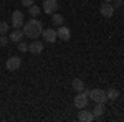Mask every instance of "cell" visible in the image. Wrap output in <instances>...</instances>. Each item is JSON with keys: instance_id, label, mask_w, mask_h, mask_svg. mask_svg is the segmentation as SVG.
<instances>
[{"instance_id": "1", "label": "cell", "mask_w": 124, "mask_h": 122, "mask_svg": "<svg viewBox=\"0 0 124 122\" xmlns=\"http://www.w3.org/2000/svg\"><path fill=\"white\" fill-rule=\"evenodd\" d=\"M43 31V25L38 18H30L27 23H23V33L31 40H37Z\"/></svg>"}, {"instance_id": "2", "label": "cell", "mask_w": 124, "mask_h": 122, "mask_svg": "<svg viewBox=\"0 0 124 122\" xmlns=\"http://www.w3.org/2000/svg\"><path fill=\"white\" fill-rule=\"evenodd\" d=\"M89 99H93V102H103V104H106L108 96H106V91H103V89H91V93H89Z\"/></svg>"}, {"instance_id": "3", "label": "cell", "mask_w": 124, "mask_h": 122, "mask_svg": "<svg viewBox=\"0 0 124 122\" xmlns=\"http://www.w3.org/2000/svg\"><path fill=\"white\" fill-rule=\"evenodd\" d=\"M88 102H89V97H88L83 91H81V93H78L76 97H75V101H73V104H75V107H76V109H86Z\"/></svg>"}, {"instance_id": "4", "label": "cell", "mask_w": 124, "mask_h": 122, "mask_svg": "<svg viewBox=\"0 0 124 122\" xmlns=\"http://www.w3.org/2000/svg\"><path fill=\"white\" fill-rule=\"evenodd\" d=\"M20 66H22V59L18 56H10L7 59V63H5V68H7V71H18Z\"/></svg>"}, {"instance_id": "5", "label": "cell", "mask_w": 124, "mask_h": 122, "mask_svg": "<svg viewBox=\"0 0 124 122\" xmlns=\"http://www.w3.org/2000/svg\"><path fill=\"white\" fill-rule=\"evenodd\" d=\"M41 36H43V40L46 41V43H51V45H55V41L58 40V35H56V30L53 28H46L41 31Z\"/></svg>"}, {"instance_id": "6", "label": "cell", "mask_w": 124, "mask_h": 122, "mask_svg": "<svg viewBox=\"0 0 124 122\" xmlns=\"http://www.w3.org/2000/svg\"><path fill=\"white\" fill-rule=\"evenodd\" d=\"M23 18H25V15L20 12V10H15L13 13H12V25H13V28H20V27H23Z\"/></svg>"}, {"instance_id": "7", "label": "cell", "mask_w": 124, "mask_h": 122, "mask_svg": "<svg viewBox=\"0 0 124 122\" xmlns=\"http://www.w3.org/2000/svg\"><path fill=\"white\" fill-rule=\"evenodd\" d=\"M99 12H101V15H103L104 18H111V17L114 15V7H113L109 2H103L101 7H99Z\"/></svg>"}, {"instance_id": "8", "label": "cell", "mask_w": 124, "mask_h": 122, "mask_svg": "<svg viewBox=\"0 0 124 122\" xmlns=\"http://www.w3.org/2000/svg\"><path fill=\"white\" fill-rule=\"evenodd\" d=\"M58 8V0H43V12L48 15H53Z\"/></svg>"}, {"instance_id": "9", "label": "cell", "mask_w": 124, "mask_h": 122, "mask_svg": "<svg viewBox=\"0 0 124 122\" xmlns=\"http://www.w3.org/2000/svg\"><path fill=\"white\" fill-rule=\"evenodd\" d=\"M56 35H58V38L60 40H63V41H68L70 38H71V30L68 28V27H60V28L56 30Z\"/></svg>"}, {"instance_id": "10", "label": "cell", "mask_w": 124, "mask_h": 122, "mask_svg": "<svg viewBox=\"0 0 124 122\" xmlns=\"http://www.w3.org/2000/svg\"><path fill=\"white\" fill-rule=\"evenodd\" d=\"M78 119H79L81 122H91V121H94V114L91 112V111L79 109V112H78Z\"/></svg>"}, {"instance_id": "11", "label": "cell", "mask_w": 124, "mask_h": 122, "mask_svg": "<svg viewBox=\"0 0 124 122\" xmlns=\"http://www.w3.org/2000/svg\"><path fill=\"white\" fill-rule=\"evenodd\" d=\"M23 36H25V33H23V30L20 28H13V31L10 33V41H13V43H18V41H22L23 40Z\"/></svg>"}, {"instance_id": "12", "label": "cell", "mask_w": 124, "mask_h": 122, "mask_svg": "<svg viewBox=\"0 0 124 122\" xmlns=\"http://www.w3.org/2000/svg\"><path fill=\"white\" fill-rule=\"evenodd\" d=\"M91 112L94 114V119H99V117H103L106 112V107H104V104L103 102H96V106L93 107V111Z\"/></svg>"}, {"instance_id": "13", "label": "cell", "mask_w": 124, "mask_h": 122, "mask_svg": "<svg viewBox=\"0 0 124 122\" xmlns=\"http://www.w3.org/2000/svg\"><path fill=\"white\" fill-rule=\"evenodd\" d=\"M43 48H45V46H43L40 41H31V43L28 45V51H30V53H33V55H40V53L43 51Z\"/></svg>"}, {"instance_id": "14", "label": "cell", "mask_w": 124, "mask_h": 122, "mask_svg": "<svg viewBox=\"0 0 124 122\" xmlns=\"http://www.w3.org/2000/svg\"><path fill=\"white\" fill-rule=\"evenodd\" d=\"M71 86H73V89H75L76 93H81V91L85 89V83H83V79H79V78H76V79H73V83H71Z\"/></svg>"}, {"instance_id": "15", "label": "cell", "mask_w": 124, "mask_h": 122, "mask_svg": "<svg viewBox=\"0 0 124 122\" xmlns=\"http://www.w3.org/2000/svg\"><path fill=\"white\" fill-rule=\"evenodd\" d=\"M106 96H108L109 101H116V99L119 97V91H117L116 87H109V89L106 91Z\"/></svg>"}, {"instance_id": "16", "label": "cell", "mask_w": 124, "mask_h": 122, "mask_svg": "<svg viewBox=\"0 0 124 122\" xmlns=\"http://www.w3.org/2000/svg\"><path fill=\"white\" fill-rule=\"evenodd\" d=\"M51 22H53V25H56V27H61L63 25V15H60V13H53L51 15Z\"/></svg>"}, {"instance_id": "17", "label": "cell", "mask_w": 124, "mask_h": 122, "mask_svg": "<svg viewBox=\"0 0 124 122\" xmlns=\"http://www.w3.org/2000/svg\"><path fill=\"white\" fill-rule=\"evenodd\" d=\"M28 15H30V17H33V18L38 17V15H40V5H35V3L30 5V7H28Z\"/></svg>"}, {"instance_id": "18", "label": "cell", "mask_w": 124, "mask_h": 122, "mask_svg": "<svg viewBox=\"0 0 124 122\" xmlns=\"http://www.w3.org/2000/svg\"><path fill=\"white\" fill-rule=\"evenodd\" d=\"M8 28H10V25L7 22H0V35H7Z\"/></svg>"}, {"instance_id": "19", "label": "cell", "mask_w": 124, "mask_h": 122, "mask_svg": "<svg viewBox=\"0 0 124 122\" xmlns=\"http://www.w3.org/2000/svg\"><path fill=\"white\" fill-rule=\"evenodd\" d=\"M8 41H10V38H8V36H5V35H0V46H7V45H8Z\"/></svg>"}, {"instance_id": "20", "label": "cell", "mask_w": 124, "mask_h": 122, "mask_svg": "<svg viewBox=\"0 0 124 122\" xmlns=\"http://www.w3.org/2000/svg\"><path fill=\"white\" fill-rule=\"evenodd\" d=\"M18 50L25 53V51H28V45H27L25 41H18Z\"/></svg>"}, {"instance_id": "21", "label": "cell", "mask_w": 124, "mask_h": 122, "mask_svg": "<svg viewBox=\"0 0 124 122\" xmlns=\"http://www.w3.org/2000/svg\"><path fill=\"white\" fill-rule=\"evenodd\" d=\"M33 3H35V0H22V5H25V7H30Z\"/></svg>"}, {"instance_id": "22", "label": "cell", "mask_w": 124, "mask_h": 122, "mask_svg": "<svg viewBox=\"0 0 124 122\" xmlns=\"http://www.w3.org/2000/svg\"><path fill=\"white\" fill-rule=\"evenodd\" d=\"M113 3H114L113 7H121L123 5V0H113Z\"/></svg>"}, {"instance_id": "23", "label": "cell", "mask_w": 124, "mask_h": 122, "mask_svg": "<svg viewBox=\"0 0 124 122\" xmlns=\"http://www.w3.org/2000/svg\"><path fill=\"white\" fill-rule=\"evenodd\" d=\"M103 2H109V3H111V2H113V0H103Z\"/></svg>"}]
</instances>
